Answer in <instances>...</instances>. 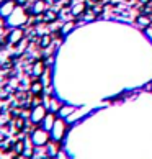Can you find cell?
Returning a JSON list of instances; mask_svg holds the SVG:
<instances>
[{
	"instance_id": "cell-1",
	"label": "cell",
	"mask_w": 152,
	"mask_h": 159,
	"mask_svg": "<svg viewBox=\"0 0 152 159\" xmlns=\"http://www.w3.org/2000/svg\"><path fill=\"white\" fill-rule=\"evenodd\" d=\"M5 21H7V28H23L30 21V15L26 13V10L23 7H16L13 13L5 18Z\"/></svg>"
},
{
	"instance_id": "cell-2",
	"label": "cell",
	"mask_w": 152,
	"mask_h": 159,
	"mask_svg": "<svg viewBox=\"0 0 152 159\" xmlns=\"http://www.w3.org/2000/svg\"><path fill=\"white\" fill-rule=\"evenodd\" d=\"M28 136H30L31 143L34 144V148H44V146H48V143L51 141V134H49V131H48V129H44L43 126L31 129Z\"/></svg>"
},
{
	"instance_id": "cell-3",
	"label": "cell",
	"mask_w": 152,
	"mask_h": 159,
	"mask_svg": "<svg viewBox=\"0 0 152 159\" xmlns=\"http://www.w3.org/2000/svg\"><path fill=\"white\" fill-rule=\"evenodd\" d=\"M49 134H51V141L61 143V141L66 138V134H67V121H66V118H62V116L56 118V121H54V125H52Z\"/></svg>"
},
{
	"instance_id": "cell-4",
	"label": "cell",
	"mask_w": 152,
	"mask_h": 159,
	"mask_svg": "<svg viewBox=\"0 0 152 159\" xmlns=\"http://www.w3.org/2000/svg\"><path fill=\"white\" fill-rule=\"evenodd\" d=\"M46 115H48V107L44 103H39V105H33L31 110H30V121L31 125L38 126L44 121Z\"/></svg>"
},
{
	"instance_id": "cell-5",
	"label": "cell",
	"mask_w": 152,
	"mask_h": 159,
	"mask_svg": "<svg viewBox=\"0 0 152 159\" xmlns=\"http://www.w3.org/2000/svg\"><path fill=\"white\" fill-rule=\"evenodd\" d=\"M26 30L25 28H10L8 34L5 36V44H10V46H16L21 39L26 38Z\"/></svg>"
},
{
	"instance_id": "cell-6",
	"label": "cell",
	"mask_w": 152,
	"mask_h": 159,
	"mask_svg": "<svg viewBox=\"0 0 152 159\" xmlns=\"http://www.w3.org/2000/svg\"><path fill=\"white\" fill-rule=\"evenodd\" d=\"M26 13L30 16H38V15H43L46 10H48V0H34L31 3L30 8H25Z\"/></svg>"
},
{
	"instance_id": "cell-7",
	"label": "cell",
	"mask_w": 152,
	"mask_h": 159,
	"mask_svg": "<svg viewBox=\"0 0 152 159\" xmlns=\"http://www.w3.org/2000/svg\"><path fill=\"white\" fill-rule=\"evenodd\" d=\"M85 11H87V3L82 2V0H75V3L71 5V16H74V18L84 16Z\"/></svg>"
},
{
	"instance_id": "cell-8",
	"label": "cell",
	"mask_w": 152,
	"mask_h": 159,
	"mask_svg": "<svg viewBox=\"0 0 152 159\" xmlns=\"http://www.w3.org/2000/svg\"><path fill=\"white\" fill-rule=\"evenodd\" d=\"M18 7V5L15 3V0H3L2 3H0V15L3 16V18H7L13 13V10Z\"/></svg>"
},
{
	"instance_id": "cell-9",
	"label": "cell",
	"mask_w": 152,
	"mask_h": 159,
	"mask_svg": "<svg viewBox=\"0 0 152 159\" xmlns=\"http://www.w3.org/2000/svg\"><path fill=\"white\" fill-rule=\"evenodd\" d=\"M44 72H46V62L43 59L34 61L33 62V67H31V75H33V77L39 79L41 75H44Z\"/></svg>"
},
{
	"instance_id": "cell-10",
	"label": "cell",
	"mask_w": 152,
	"mask_h": 159,
	"mask_svg": "<svg viewBox=\"0 0 152 159\" xmlns=\"http://www.w3.org/2000/svg\"><path fill=\"white\" fill-rule=\"evenodd\" d=\"M21 157H23V159H33V157H34V144L31 143L30 136L25 139V148H23Z\"/></svg>"
},
{
	"instance_id": "cell-11",
	"label": "cell",
	"mask_w": 152,
	"mask_h": 159,
	"mask_svg": "<svg viewBox=\"0 0 152 159\" xmlns=\"http://www.w3.org/2000/svg\"><path fill=\"white\" fill-rule=\"evenodd\" d=\"M136 25L141 26V28H144V30H147V28L152 25V16L145 15V13L137 15V16H136Z\"/></svg>"
},
{
	"instance_id": "cell-12",
	"label": "cell",
	"mask_w": 152,
	"mask_h": 159,
	"mask_svg": "<svg viewBox=\"0 0 152 159\" xmlns=\"http://www.w3.org/2000/svg\"><path fill=\"white\" fill-rule=\"evenodd\" d=\"M57 18H59V13H57V10H54V8H48L43 13V20H44V23L46 25H51V23H54Z\"/></svg>"
},
{
	"instance_id": "cell-13",
	"label": "cell",
	"mask_w": 152,
	"mask_h": 159,
	"mask_svg": "<svg viewBox=\"0 0 152 159\" xmlns=\"http://www.w3.org/2000/svg\"><path fill=\"white\" fill-rule=\"evenodd\" d=\"M30 92L33 93V95H43V92H44V82L43 80H33L31 84H30Z\"/></svg>"
},
{
	"instance_id": "cell-14",
	"label": "cell",
	"mask_w": 152,
	"mask_h": 159,
	"mask_svg": "<svg viewBox=\"0 0 152 159\" xmlns=\"http://www.w3.org/2000/svg\"><path fill=\"white\" fill-rule=\"evenodd\" d=\"M56 118H57V116H56L54 113H51V111H48V115H46L44 121L41 123V126H43L44 129H48V131H51V128H52V125H54Z\"/></svg>"
},
{
	"instance_id": "cell-15",
	"label": "cell",
	"mask_w": 152,
	"mask_h": 159,
	"mask_svg": "<svg viewBox=\"0 0 152 159\" xmlns=\"http://www.w3.org/2000/svg\"><path fill=\"white\" fill-rule=\"evenodd\" d=\"M57 154H59V143H56V141H49L48 143V157H56Z\"/></svg>"
},
{
	"instance_id": "cell-16",
	"label": "cell",
	"mask_w": 152,
	"mask_h": 159,
	"mask_svg": "<svg viewBox=\"0 0 152 159\" xmlns=\"http://www.w3.org/2000/svg\"><path fill=\"white\" fill-rule=\"evenodd\" d=\"M51 44H52V36L51 34H48V33L41 34L39 36V48L41 49H48Z\"/></svg>"
},
{
	"instance_id": "cell-17",
	"label": "cell",
	"mask_w": 152,
	"mask_h": 159,
	"mask_svg": "<svg viewBox=\"0 0 152 159\" xmlns=\"http://www.w3.org/2000/svg\"><path fill=\"white\" fill-rule=\"evenodd\" d=\"M74 28H75V21H74V20H69V21H66V23H64V25L61 26L59 31H61L62 36H67L69 33H72Z\"/></svg>"
},
{
	"instance_id": "cell-18",
	"label": "cell",
	"mask_w": 152,
	"mask_h": 159,
	"mask_svg": "<svg viewBox=\"0 0 152 159\" xmlns=\"http://www.w3.org/2000/svg\"><path fill=\"white\" fill-rule=\"evenodd\" d=\"M61 110V103L59 102H56L54 98L49 102V105H48V111H51V113H56V111H59Z\"/></svg>"
},
{
	"instance_id": "cell-19",
	"label": "cell",
	"mask_w": 152,
	"mask_h": 159,
	"mask_svg": "<svg viewBox=\"0 0 152 159\" xmlns=\"http://www.w3.org/2000/svg\"><path fill=\"white\" fill-rule=\"evenodd\" d=\"M97 20V15L93 13L92 10H87L85 13H84V21H87V23H90V21H95Z\"/></svg>"
},
{
	"instance_id": "cell-20",
	"label": "cell",
	"mask_w": 152,
	"mask_h": 159,
	"mask_svg": "<svg viewBox=\"0 0 152 159\" xmlns=\"http://www.w3.org/2000/svg\"><path fill=\"white\" fill-rule=\"evenodd\" d=\"M71 111H74V107H64L59 110V116H62V118H66V116L71 113Z\"/></svg>"
},
{
	"instance_id": "cell-21",
	"label": "cell",
	"mask_w": 152,
	"mask_h": 159,
	"mask_svg": "<svg viewBox=\"0 0 152 159\" xmlns=\"http://www.w3.org/2000/svg\"><path fill=\"white\" fill-rule=\"evenodd\" d=\"M28 44H30V43H28V39H26V38H25V39H21L20 43L16 44V46H18V51H25V49L28 48Z\"/></svg>"
},
{
	"instance_id": "cell-22",
	"label": "cell",
	"mask_w": 152,
	"mask_h": 159,
	"mask_svg": "<svg viewBox=\"0 0 152 159\" xmlns=\"http://www.w3.org/2000/svg\"><path fill=\"white\" fill-rule=\"evenodd\" d=\"M90 10H92V11H93V13H95L97 16H98V15H102V11H103V8H102V7H98V5H95V7H92Z\"/></svg>"
},
{
	"instance_id": "cell-23",
	"label": "cell",
	"mask_w": 152,
	"mask_h": 159,
	"mask_svg": "<svg viewBox=\"0 0 152 159\" xmlns=\"http://www.w3.org/2000/svg\"><path fill=\"white\" fill-rule=\"evenodd\" d=\"M15 3L18 5V7H23V8H25L26 5L30 3V0H15Z\"/></svg>"
},
{
	"instance_id": "cell-24",
	"label": "cell",
	"mask_w": 152,
	"mask_h": 159,
	"mask_svg": "<svg viewBox=\"0 0 152 159\" xmlns=\"http://www.w3.org/2000/svg\"><path fill=\"white\" fill-rule=\"evenodd\" d=\"M0 26H7V21H5V18L2 15H0Z\"/></svg>"
},
{
	"instance_id": "cell-25",
	"label": "cell",
	"mask_w": 152,
	"mask_h": 159,
	"mask_svg": "<svg viewBox=\"0 0 152 159\" xmlns=\"http://www.w3.org/2000/svg\"><path fill=\"white\" fill-rule=\"evenodd\" d=\"M5 28H7V26H0V38H2V36H5V31H7Z\"/></svg>"
},
{
	"instance_id": "cell-26",
	"label": "cell",
	"mask_w": 152,
	"mask_h": 159,
	"mask_svg": "<svg viewBox=\"0 0 152 159\" xmlns=\"http://www.w3.org/2000/svg\"><path fill=\"white\" fill-rule=\"evenodd\" d=\"M49 2H52V3H59V2H62V0H49Z\"/></svg>"
},
{
	"instance_id": "cell-27",
	"label": "cell",
	"mask_w": 152,
	"mask_h": 159,
	"mask_svg": "<svg viewBox=\"0 0 152 159\" xmlns=\"http://www.w3.org/2000/svg\"><path fill=\"white\" fill-rule=\"evenodd\" d=\"M38 159H51V157H48V156H39Z\"/></svg>"
},
{
	"instance_id": "cell-28",
	"label": "cell",
	"mask_w": 152,
	"mask_h": 159,
	"mask_svg": "<svg viewBox=\"0 0 152 159\" xmlns=\"http://www.w3.org/2000/svg\"><path fill=\"white\" fill-rule=\"evenodd\" d=\"M13 159H21V156H18V154H15V157Z\"/></svg>"
},
{
	"instance_id": "cell-29",
	"label": "cell",
	"mask_w": 152,
	"mask_h": 159,
	"mask_svg": "<svg viewBox=\"0 0 152 159\" xmlns=\"http://www.w3.org/2000/svg\"><path fill=\"white\" fill-rule=\"evenodd\" d=\"M150 90H152V82H150Z\"/></svg>"
}]
</instances>
